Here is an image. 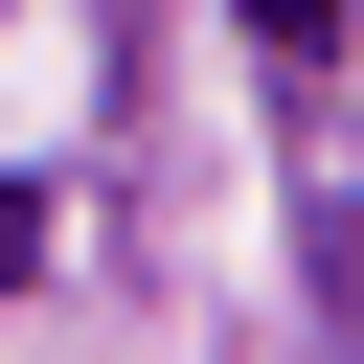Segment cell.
Returning <instances> with one entry per match:
<instances>
[{"label":"cell","mask_w":364,"mask_h":364,"mask_svg":"<svg viewBox=\"0 0 364 364\" xmlns=\"http://www.w3.org/2000/svg\"><path fill=\"white\" fill-rule=\"evenodd\" d=\"M250 46L273 68H341V0H250Z\"/></svg>","instance_id":"obj_1"},{"label":"cell","mask_w":364,"mask_h":364,"mask_svg":"<svg viewBox=\"0 0 364 364\" xmlns=\"http://www.w3.org/2000/svg\"><path fill=\"white\" fill-rule=\"evenodd\" d=\"M23 250H46V205H23V182H0V296H23Z\"/></svg>","instance_id":"obj_2"}]
</instances>
